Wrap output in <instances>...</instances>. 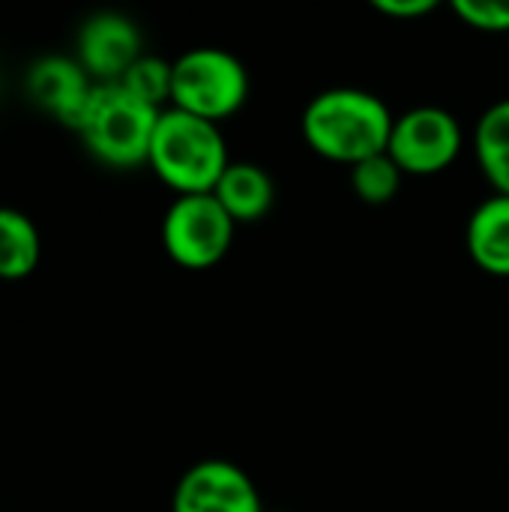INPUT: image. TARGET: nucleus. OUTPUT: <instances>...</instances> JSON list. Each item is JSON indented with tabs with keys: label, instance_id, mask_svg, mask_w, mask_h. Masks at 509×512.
I'll use <instances>...</instances> for the list:
<instances>
[{
	"label": "nucleus",
	"instance_id": "nucleus-14",
	"mask_svg": "<svg viewBox=\"0 0 509 512\" xmlns=\"http://www.w3.org/2000/svg\"><path fill=\"white\" fill-rule=\"evenodd\" d=\"M402 177L405 174L399 171V165L387 153H378V156L363 159L351 168V189L363 204L378 207V204H387L396 198Z\"/></svg>",
	"mask_w": 509,
	"mask_h": 512
},
{
	"label": "nucleus",
	"instance_id": "nucleus-17",
	"mask_svg": "<svg viewBox=\"0 0 509 512\" xmlns=\"http://www.w3.org/2000/svg\"><path fill=\"white\" fill-rule=\"evenodd\" d=\"M435 6V0H375V9L387 18H423Z\"/></svg>",
	"mask_w": 509,
	"mask_h": 512
},
{
	"label": "nucleus",
	"instance_id": "nucleus-1",
	"mask_svg": "<svg viewBox=\"0 0 509 512\" xmlns=\"http://www.w3.org/2000/svg\"><path fill=\"white\" fill-rule=\"evenodd\" d=\"M393 120L381 96L360 87H333L306 105L300 126L318 156L354 168L363 159L387 153Z\"/></svg>",
	"mask_w": 509,
	"mask_h": 512
},
{
	"label": "nucleus",
	"instance_id": "nucleus-12",
	"mask_svg": "<svg viewBox=\"0 0 509 512\" xmlns=\"http://www.w3.org/2000/svg\"><path fill=\"white\" fill-rule=\"evenodd\" d=\"M477 162L498 195H509V96L483 111L474 129Z\"/></svg>",
	"mask_w": 509,
	"mask_h": 512
},
{
	"label": "nucleus",
	"instance_id": "nucleus-10",
	"mask_svg": "<svg viewBox=\"0 0 509 512\" xmlns=\"http://www.w3.org/2000/svg\"><path fill=\"white\" fill-rule=\"evenodd\" d=\"M471 261L489 273L509 279V195H489L468 219L465 231Z\"/></svg>",
	"mask_w": 509,
	"mask_h": 512
},
{
	"label": "nucleus",
	"instance_id": "nucleus-9",
	"mask_svg": "<svg viewBox=\"0 0 509 512\" xmlns=\"http://www.w3.org/2000/svg\"><path fill=\"white\" fill-rule=\"evenodd\" d=\"M93 87H96V81L81 69L78 60H69V57L36 60L24 81L30 102L69 129L78 126Z\"/></svg>",
	"mask_w": 509,
	"mask_h": 512
},
{
	"label": "nucleus",
	"instance_id": "nucleus-15",
	"mask_svg": "<svg viewBox=\"0 0 509 512\" xmlns=\"http://www.w3.org/2000/svg\"><path fill=\"white\" fill-rule=\"evenodd\" d=\"M141 102L165 111V102H171V63L153 54H144L132 63V69L117 81Z\"/></svg>",
	"mask_w": 509,
	"mask_h": 512
},
{
	"label": "nucleus",
	"instance_id": "nucleus-8",
	"mask_svg": "<svg viewBox=\"0 0 509 512\" xmlns=\"http://www.w3.org/2000/svg\"><path fill=\"white\" fill-rule=\"evenodd\" d=\"M144 57L141 30L120 12L90 15L78 30V63L96 84H117Z\"/></svg>",
	"mask_w": 509,
	"mask_h": 512
},
{
	"label": "nucleus",
	"instance_id": "nucleus-16",
	"mask_svg": "<svg viewBox=\"0 0 509 512\" xmlns=\"http://www.w3.org/2000/svg\"><path fill=\"white\" fill-rule=\"evenodd\" d=\"M453 12L474 30L483 33H507L509 3L501 0H453Z\"/></svg>",
	"mask_w": 509,
	"mask_h": 512
},
{
	"label": "nucleus",
	"instance_id": "nucleus-13",
	"mask_svg": "<svg viewBox=\"0 0 509 512\" xmlns=\"http://www.w3.org/2000/svg\"><path fill=\"white\" fill-rule=\"evenodd\" d=\"M42 255V240L36 225L12 210L0 207V279H24L36 270Z\"/></svg>",
	"mask_w": 509,
	"mask_h": 512
},
{
	"label": "nucleus",
	"instance_id": "nucleus-5",
	"mask_svg": "<svg viewBox=\"0 0 509 512\" xmlns=\"http://www.w3.org/2000/svg\"><path fill=\"white\" fill-rule=\"evenodd\" d=\"M234 228L237 222L225 213L213 192L177 195L162 219V246L180 267L210 270L228 255Z\"/></svg>",
	"mask_w": 509,
	"mask_h": 512
},
{
	"label": "nucleus",
	"instance_id": "nucleus-4",
	"mask_svg": "<svg viewBox=\"0 0 509 512\" xmlns=\"http://www.w3.org/2000/svg\"><path fill=\"white\" fill-rule=\"evenodd\" d=\"M249 72L225 48H192L171 63V108L219 123L243 108Z\"/></svg>",
	"mask_w": 509,
	"mask_h": 512
},
{
	"label": "nucleus",
	"instance_id": "nucleus-18",
	"mask_svg": "<svg viewBox=\"0 0 509 512\" xmlns=\"http://www.w3.org/2000/svg\"><path fill=\"white\" fill-rule=\"evenodd\" d=\"M270 512H285V510H270Z\"/></svg>",
	"mask_w": 509,
	"mask_h": 512
},
{
	"label": "nucleus",
	"instance_id": "nucleus-11",
	"mask_svg": "<svg viewBox=\"0 0 509 512\" xmlns=\"http://www.w3.org/2000/svg\"><path fill=\"white\" fill-rule=\"evenodd\" d=\"M213 195L237 225H249L273 210L276 186L267 168L255 162H231L219 177Z\"/></svg>",
	"mask_w": 509,
	"mask_h": 512
},
{
	"label": "nucleus",
	"instance_id": "nucleus-3",
	"mask_svg": "<svg viewBox=\"0 0 509 512\" xmlns=\"http://www.w3.org/2000/svg\"><path fill=\"white\" fill-rule=\"evenodd\" d=\"M159 114V108L141 102L123 84H96L75 132L99 162L138 168L150 159Z\"/></svg>",
	"mask_w": 509,
	"mask_h": 512
},
{
	"label": "nucleus",
	"instance_id": "nucleus-7",
	"mask_svg": "<svg viewBox=\"0 0 509 512\" xmlns=\"http://www.w3.org/2000/svg\"><path fill=\"white\" fill-rule=\"evenodd\" d=\"M171 512H264V507L243 468L225 459H204L180 477Z\"/></svg>",
	"mask_w": 509,
	"mask_h": 512
},
{
	"label": "nucleus",
	"instance_id": "nucleus-2",
	"mask_svg": "<svg viewBox=\"0 0 509 512\" xmlns=\"http://www.w3.org/2000/svg\"><path fill=\"white\" fill-rule=\"evenodd\" d=\"M147 165L177 195H207L216 189L231 159L219 123L165 108L153 132Z\"/></svg>",
	"mask_w": 509,
	"mask_h": 512
},
{
	"label": "nucleus",
	"instance_id": "nucleus-6",
	"mask_svg": "<svg viewBox=\"0 0 509 512\" xmlns=\"http://www.w3.org/2000/svg\"><path fill=\"white\" fill-rule=\"evenodd\" d=\"M462 144V126L447 108L420 105L393 120L387 156L399 165L402 174L432 177L459 159Z\"/></svg>",
	"mask_w": 509,
	"mask_h": 512
}]
</instances>
